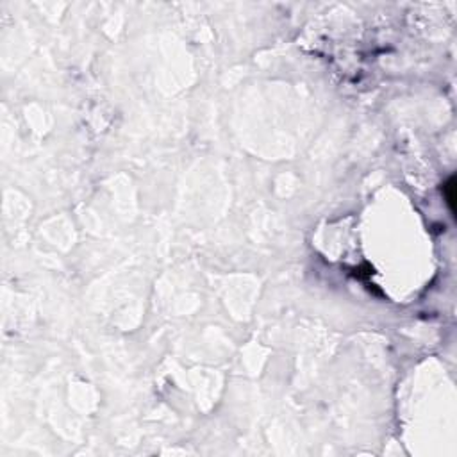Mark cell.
I'll list each match as a JSON object with an SVG mask.
<instances>
[{"label":"cell","instance_id":"1","mask_svg":"<svg viewBox=\"0 0 457 457\" xmlns=\"http://www.w3.org/2000/svg\"><path fill=\"white\" fill-rule=\"evenodd\" d=\"M443 195H445V198H447V204H449L450 211L456 213V205H454L456 204V179H454V177H450L449 182L443 186Z\"/></svg>","mask_w":457,"mask_h":457}]
</instances>
